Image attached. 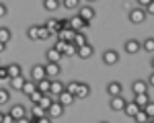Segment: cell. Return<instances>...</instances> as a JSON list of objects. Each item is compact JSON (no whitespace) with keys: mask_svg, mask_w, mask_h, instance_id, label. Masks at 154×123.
Returning a JSON list of instances; mask_svg holds the SVG:
<instances>
[{"mask_svg":"<svg viewBox=\"0 0 154 123\" xmlns=\"http://www.w3.org/2000/svg\"><path fill=\"white\" fill-rule=\"evenodd\" d=\"M54 49H56V51H58V53H62V56H64V49H66V43H64V41H56V43H54Z\"/></svg>","mask_w":154,"mask_h":123,"instance_id":"ab89813d","label":"cell"},{"mask_svg":"<svg viewBox=\"0 0 154 123\" xmlns=\"http://www.w3.org/2000/svg\"><path fill=\"white\" fill-rule=\"evenodd\" d=\"M78 16H82L84 21L91 23V21L97 16V12H95V8H93L91 4H84V6H78Z\"/></svg>","mask_w":154,"mask_h":123,"instance_id":"5b68a950","label":"cell"},{"mask_svg":"<svg viewBox=\"0 0 154 123\" xmlns=\"http://www.w3.org/2000/svg\"><path fill=\"white\" fill-rule=\"evenodd\" d=\"M123 49H125V53L134 56V53H138V51L142 49V43H140L138 39H128V41H125V45H123Z\"/></svg>","mask_w":154,"mask_h":123,"instance_id":"ba28073f","label":"cell"},{"mask_svg":"<svg viewBox=\"0 0 154 123\" xmlns=\"http://www.w3.org/2000/svg\"><path fill=\"white\" fill-rule=\"evenodd\" d=\"M150 123H154V117H150Z\"/></svg>","mask_w":154,"mask_h":123,"instance_id":"9f6ffc18","label":"cell"},{"mask_svg":"<svg viewBox=\"0 0 154 123\" xmlns=\"http://www.w3.org/2000/svg\"><path fill=\"white\" fill-rule=\"evenodd\" d=\"M148 84H150V86H154V72L150 74V78H148Z\"/></svg>","mask_w":154,"mask_h":123,"instance_id":"f907efd6","label":"cell"},{"mask_svg":"<svg viewBox=\"0 0 154 123\" xmlns=\"http://www.w3.org/2000/svg\"><path fill=\"white\" fill-rule=\"evenodd\" d=\"M25 80H27V78H25L23 74H21V76H17V78H8V86H11V90H17V92H19V90H23Z\"/></svg>","mask_w":154,"mask_h":123,"instance_id":"5bb4252c","label":"cell"},{"mask_svg":"<svg viewBox=\"0 0 154 123\" xmlns=\"http://www.w3.org/2000/svg\"><path fill=\"white\" fill-rule=\"evenodd\" d=\"M144 111L148 113V117H154V100H150V103L144 107Z\"/></svg>","mask_w":154,"mask_h":123,"instance_id":"60d3db41","label":"cell"},{"mask_svg":"<svg viewBox=\"0 0 154 123\" xmlns=\"http://www.w3.org/2000/svg\"><path fill=\"white\" fill-rule=\"evenodd\" d=\"M125 103H128V98H123L121 94H119V97H111L109 98V109L111 111H123Z\"/></svg>","mask_w":154,"mask_h":123,"instance_id":"52a82bcc","label":"cell"},{"mask_svg":"<svg viewBox=\"0 0 154 123\" xmlns=\"http://www.w3.org/2000/svg\"><path fill=\"white\" fill-rule=\"evenodd\" d=\"M60 6H62L60 0H43V8H45L48 12H56Z\"/></svg>","mask_w":154,"mask_h":123,"instance_id":"cb8c5ba5","label":"cell"},{"mask_svg":"<svg viewBox=\"0 0 154 123\" xmlns=\"http://www.w3.org/2000/svg\"><path fill=\"white\" fill-rule=\"evenodd\" d=\"M138 111H140V107L136 105V100H128V103H125V107H123V115H128V117H134Z\"/></svg>","mask_w":154,"mask_h":123,"instance_id":"ac0fdd59","label":"cell"},{"mask_svg":"<svg viewBox=\"0 0 154 123\" xmlns=\"http://www.w3.org/2000/svg\"><path fill=\"white\" fill-rule=\"evenodd\" d=\"M62 58H64V56H62V53H58L54 47H49L48 51H45V60H48V64H60V62H62Z\"/></svg>","mask_w":154,"mask_h":123,"instance_id":"2e32d148","label":"cell"},{"mask_svg":"<svg viewBox=\"0 0 154 123\" xmlns=\"http://www.w3.org/2000/svg\"><path fill=\"white\" fill-rule=\"evenodd\" d=\"M128 16H130V23L140 25V23H144V21H146V16H148V14H146V10H144V8H140V6H138V8H131Z\"/></svg>","mask_w":154,"mask_h":123,"instance_id":"6da1fadb","label":"cell"},{"mask_svg":"<svg viewBox=\"0 0 154 123\" xmlns=\"http://www.w3.org/2000/svg\"><path fill=\"white\" fill-rule=\"evenodd\" d=\"M76 47H82V45H86L88 43V39H86V33H82V31H76V35H74V41H72Z\"/></svg>","mask_w":154,"mask_h":123,"instance_id":"7402d4cb","label":"cell"},{"mask_svg":"<svg viewBox=\"0 0 154 123\" xmlns=\"http://www.w3.org/2000/svg\"><path fill=\"white\" fill-rule=\"evenodd\" d=\"M101 123H107V121H101Z\"/></svg>","mask_w":154,"mask_h":123,"instance_id":"6f0895ef","label":"cell"},{"mask_svg":"<svg viewBox=\"0 0 154 123\" xmlns=\"http://www.w3.org/2000/svg\"><path fill=\"white\" fill-rule=\"evenodd\" d=\"M11 37H12V33H11L8 27H0V41H2V43H8Z\"/></svg>","mask_w":154,"mask_h":123,"instance_id":"1f68e13d","label":"cell"},{"mask_svg":"<svg viewBox=\"0 0 154 123\" xmlns=\"http://www.w3.org/2000/svg\"><path fill=\"white\" fill-rule=\"evenodd\" d=\"M148 123H150V121H148Z\"/></svg>","mask_w":154,"mask_h":123,"instance_id":"680465c9","label":"cell"},{"mask_svg":"<svg viewBox=\"0 0 154 123\" xmlns=\"http://www.w3.org/2000/svg\"><path fill=\"white\" fill-rule=\"evenodd\" d=\"M136 2H138V6H140V8H146V6H148L152 0H136Z\"/></svg>","mask_w":154,"mask_h":123,"instance_id":"c3c4849f","label":"cell"},{"mask_svg":"<svg viewBox=\"0 0 154 123\" xmlns=\"http://www.w3.org/2000/svg\"><path fill=\"white\" fill-rule=\"evenodd\" d=\"M131 100H136V105H138L140 109H144V107L150 103V94H148V92H142V94H136V98H131Z\"/></svg>","mask_w":154,"mask_h":123,"instance_id":"44dd1931","label":"cell"},{"mask_svg":"<svg viewBox=\"0 0 154 123\" xmlns=\"http://www.w3.org/2000/svg\"><path fill=\"white\" fill-rule=\"evenodd\" d=\"M150 66H152V70H154V58H152V62H150Z\"/></svg>","mask_w":154,"mask_h":123,"instance_id":"f5cc1de1","label":"cell"},{"mask_svg":"<svg viewBox=\"0 0 154 123\" xmlns=\"http://www.w3.org/2000/svg\"><path fill=\"white\" fill-rule=\"evenodd\" d=\"M62 72V66L60 64H45V76L48 78H58Z\"/></svg>","mask_w":154,"mask_h":123,"instance_id":"9a60e30c","label":"cell"},{"mask_svg":"<svg viewBox=\"0 0 154 123\" xmlns=\"http://www.w3.org/2000/svg\"><path fill=\"white\" fill-rule=\"evenodd\" d=\"M4 49H6V43H2V41H0V53H2Z\"/></svg>","mask_w":154,"mask_h":123,"instance_id":"816d5d0a","label":"cell"},{"mask_svg":"<svg viewBox=\"0 0 154 123\" xmlns=\"http://www.w3.org/2000/svg\"><path fill=\"white\" fill-rule=\"evenodd\" d=\"M6 70H8V78H17V76H21V74H23V68H21L19 64H8V66H6Z\"/></svg>","mask_w":154,"mask_h":123,"instance_id":"603a6c76","label":"cell"},{"mask_svg":"<svg viewBox=\"0 0 154 123\" xmlns=\"http://www.w3.org/2000/svg\"><path fill=\"white\" fill-rule=\"evenodd\" d=\"M64 109H66V107H64V105L60 103L58 98H56V100L51 103V107H49V109L45 111V113H48L51 119H58V117H62V115H64Z\"/></svg>","mask_w":154,"mask_h":123,"instance_id":"7a4b0ae2","label":"cell"},{"mask_svg":"<svg viewBox=\"0 0 154 123\" xmlns=\"http://www.w3.org/2000/svg\"><path fill=\"white\" fill-rule=\"evenodd\" d=\"M66 90V84L64 82H60L58 78H51V86H49V92L54 94V97H60L62 92Z\"/></svg>","mask_w":154,"mask_h":123,"instance_id":"8fae6325","label":"cell"},{"mask_svg":"<svg viewBox=\"0 0 154 123\" xmlns=\"http://www.w3.org/2000/svg\"><path fill=\"white\" fill-rule=\"evenodd\" d=\"M41 97H43V92H39V90H33V92L29 94L31 103H39V100H41Z\"/></svg>","mask_w":154,"mask_h":123,"instance_id":"f35d334b","label":"cell"},{"mask_svg":"<svg viewBox=\"0 0 154 123\" xmlns=\"http://www.w3.org/2000/svg\"><path fill=\"white\" fill-rule=\"evenodd\" d=\"M6 12H8L6 4H4V2H0V16H6Z\"/></svg>","mask_w":154,"mask_h":123,"instance_id":"7dc6e473","label":"cell"},{"mask_svg":"<svg viewBox=\"0 0 154 123\" xmlns=\"http://www.w3.org/2000/svg\"><path fill=\"white\" fill-rule=\"evenodd\" d=\"M45 27H48L49 31H51V33L56 35V33L60 31V21H58V19H48V23H45Z\"/></svg>","mask_w":154,"mask_h":123,"instance_id":"d6a6232c","label":"cell"},{"mask_svg":"<svg viewBox=\"0 0 154 123\" xmlns=\"http://www.w3.org/2000/svg\"><path fill=\"white\" fill-rule=\"evenodd\" d=\"M88 94H91V86L86 84V82H80V84H78V90H76V94H74V97H76V98H86Z\"/></svg>","mask_w":154,"mask_h":123,"instance_id":"ffe728a7","label":"cell"},{"mask_svg":"<svg viewBox=\"0 0 154 123\" xmlns=\"http://www.w3.org/2000/svg\"><path fill=\"white\" fill-rule=\"evenodd\" d=\"M86 2H88V4H93V2H97V0H86Z\"/></svg>","mask_w":154,"mask_h":123,"instance_id":"11a10c76","label":"cell"},{"mask_svg":"<svg viewBox=\"0 0 154 123\" xmlns=\"http://www.w3.org/2000/svg\"><path fill=\"white\" fill-rule=\"evenodd\" d=\"M76 51H78V47L74 45V43H66V49H64V58H72V56H76Z\"/></svg>","mask_w":154,"mask_h":123,"instance_id":"e575fe53","label":"cell"},{"mask_svg":"<svg viewBox=\"0 0 154 123\" xmlns=\"http://www.w3.org/2000/svg\"><path fill=\"white\" fill-rule=\"evenodd\" d=\"M37 84V90L39 92H49V86H51V78H43V80H39V82H35Z\"/></svg>","mask_w":154,"mask_h":123,"instance_id":"4316f807","label":"cell"},{"mask_svg":"<svg viewBox=\"0 0 154 123\" xmlns=\"http://www.w3.org/2000/svg\"><path fill=\"white\" fill-rule=\"evenodd\" d=\"M142 49L146 53H154V37H148L142 41Z\"/></svg>","mask_w":154,"mask_h":123,"instance_id":"f546056e","label":"cell"},{"mask_svg":"<svg viewBox=\"0 0 154 123\" xmlns=\"http://www.w3.org/2000/svg\"><path fill=\"white\" fill-rule=\"evenodd\" d=\"M8 100H11V92L6 88H0V107L2 105H8Z\"/></svg>","mask_w":154,"mask_h":123,"instance_id":"8d00e7d4","label":"cell"},{"mask_svg":"<svg viewBox=\"0 0 154 123\" xmlns=\"http://www.w3.org/2000/svg\"><path fill=\"white\" fill-rule=\"evenodd\" d=\"M2 123H14V119H12L11 113H4V115H2Z\"/></svg>","mask_w":154,"mask_h":123,"instance_id":"ee69618b","label":"cell"},{"mask_svg":"<svg viewBox=\"0 0 154 123\" xmlns=\"http://www.w3.org/2000/svg\"><path fill=\"white\" fill-rule=\"evenodd\" d=\"M88 21H84L82 16H70V29H74V31H84V29H88Z\"/></svg>","mask_w":154,"mask_h":123,"instance_id":"277c9868","label":"cell"},{"mask_svg":"<svg viewBox=\"0 0 154 123\" xmlns=\"http://www.w3.org/2000/svg\"><path fill=\"white\" fill-rule=\"evenodd\" d=\"M56 98H58V100H60V103H62V105H64V107H70L72 103L76 100V97H74V94H70L68 90H64V92H62L60 97H56Z\"/></svg>","mask_w":154,"mask_h":123,"instance_id":"d6986e66","label":"cell"},{"mask_svg":"<svg viewBox=\"0 0 154 123\" xmlns=\"http://www.w3.org/2000/svg\"><path fill=\"white\" fill-rule=\"evenodd\" d=\"M27 37H29L31 41H39V25H31V27L27 29Z\"/></svg>","mask_w":154,"mask_h":123,"instance_id":"83f0119b","label":"cell"},{"mask_svg":"<svg viewBox=\"0 0 154 123\" xmlns=\"http://www.w3.org/2000/svg\"><path fill=\"white\" fill-rule=\"evenodd\" d=\"M144 10H146V14H154V0L146 6V8H144Z\"/></svg>","mask_w":154,"mask_h":123,"instance_id":"bcb514c9","label":"cell"},{"mask_svg":"<svg viewBox=\"0 0 154 123\" xmlns=\"http://www.w3.org/2000/svg\"><path fill=\"white\" fill-rule=\"evenodd\" d=\"M62 6L68 8V10H76L80 6V0H62Z\"/></svg>","mask_w":154,"mask_h":123,"instance_id":"836d02e7","label":"cell"},{"mask_svg":"<svg viewBox=\"0 0 154 123\" xmlns=\"http://www.w3.org/2000/svg\"><path fill=\"white\" fill-rule=\"evenodd\" d=\"M2 115H4V113H2V111H0V123H2Z\"/></svg>","mask_w":154,"mask_h":123,"instance_id":"db71d44e","label":"cell"},{"mask_svg":"<svg viewBox=\"0 0 154 123\" xmlns=\"http://www.w3.org/2000/svg\"><path fill=\"white\" fill-rule=\"evenodd\" d=\"M121 92H123V84H121V82L113 80V82L107 84V94H109V97H119Z\"/></svg>","mask_w":154,"mask_h":123,"instance_id":"9c48e42d","label":"cell"},{"mask_svg":"<svg viewBox=\"0 0 154 123\" xmlns=\"http://www.w3.org/2000/svg\"><path fill=\"white\" fill-rule=\"evenodd\" d=\"M93 53H95V47H93L91 43H86V45H82V47H78V51H76V56H78V58H82V60L93 58Z\"/></svg>","mask_w":154,"mask_h":123,"instance_id":"4fadbf2b","label":"cell"},{"mask_svg":"<svg viewBox=\"0 0 154 123\" xmlns=\"http://www.w3.org/2000/svg\"><path fill=\"white\" fill-rule=\"evenodd\" d=\"M78 84H80L78 80H72V82H68V84H66V90H68L70 94H76V90H78Z\"/></svg>","mask_w":154,"mask_h":123,"instance_id":"74e56055","label":"cell"},{"mask_svg":"<svg viewBox=\"0 0 154 123\" xmlns=\"http://www.w3.org/2000/svg\"><path fill=\"white\" fill-rule=\"evenodd\" d=\"M33 90H37V84L33 82V80H25V84H23V90H21V92H25V94L29 97V94H31Z\"/></svg>","mask_w":154,"mask_h":123,"instance_id":"4dcf8cb0","label":"cell"},{"mask_svg":"<svg viewBox=\"0 0 154 123\" xmlns=\"http://www.w3.org/2000/svg\"><path fill=\"white\" fill-rule=\"evenodd\" d=\"M2 80H8V70H6V66H0V82Z\"/></svg>","mask_w":154,"mask_h":123,"instance_id":"b9f144b4","label":"cell"},{"mask_svg":"<svg viewBox=\"0 0 154 123\" xmlns=\"http://www.w3.org/2000/svg\"><path fill=\"white\" fill-rule=\"evenodd\" d=\"M51 35H54V33L49 31V29L45 27V25H39V39H41V41H45V39H49Z\"/></svg>","mask_w":154,"mask_h":123,"instance_id":"d590c367","label":"cell"},{"mask_svg":"<svg viewBox=\"0 0 154 123\" xmlns=\"http://www.w3.org/2000/svg\"><path fill=\"white\" fill-rule=\"evenodd\" d=\"M14 123H31V121H29V117L25 115V117H21V119H17V121H14Z\"/></svg>","mask_w":154,"mask_h":123,"instance_id":"681fc988","label":"cell"},{"mask_svg":"<svg viewBox=\"0 0 154 123\" xmlns=\"http://www.w3.org/2000/svg\"><path fill=\"white\" fill-rule=\"evenodd\" d=\"M62 29H70V19H62L60 21V31Z\"/></svg>","mask_w":154,"mask_h":123,"instance_id":"7bdbcfd3","label":"cell"},{"mask_svg":"<svg viewBox=\"0 0 154 123\" xmlns=\"http://www.w3.org/2000/svg\"><path fill=\"white\" fill-rule=\"evenodd\" d=\"M58 35L60 41H64V43H70V41H74V35H76V31L74 29H62V31H58L56 33Z\"/></svg>","mask_w":154,"mask_h":123,"instance_id":"7c38bea8","label":"cell"},{"mask_svg":"<svg viewBox=\"0 0 154 123\" xmlns=\"http://www.w3.org/2000/svg\"><path fill=\"white\" fill-rule=\"evenodd\" d=\"M117 62H119V53L115 49H105L103 51V64L105 66H115Z\"/></svg>","mask_w":154,"mask_h":123,"instance_id":"3957f363","label":"cell"},{"mask_svg":"<svg viewBox=\"0 0 154 123\" xmlns=\"http://www.w3.org/2000/svg\"><path fill=\"white\" fill-rule=\"evenodd\" d=\"M8 113L12 115V119L17 121V119H21V117H25V115H27V109H25V105H12Z\"/></svg>","mask_w":154,"mask_h":123,"instance_id":"e0dca14e","label":"cell"},{"mask_svg":"<svg viewBox=\"0 0 154 123\" xmlns=\"http://www.w3.org/2000/svg\"><path fill=\"white\" fill-rule=\"evenodd\" d=\"M31 115L39 119V117H43V115H48V113H45V109H43L39 103H31Z\"/></svg>","mask_w":154,"mask_h":123,"instance_id":"484cf974","label":"cell"},{"mask_svg":"<svg viewBox=\"0 0 154 123\" xmlns=\"http://www.w3.org/2000/svg\"><path fill=\"white\" fill-rule=\"evenodd\" d=\"M54 100H56V97H54V94H51V92H45V94H43V97H41V100H39V105H41V107H43V109L48 111L49 107H51V103H54Z\"/></svg>","mask_w":154,"mask_h":123,"instance_id":"d4e9b609","label":"cell"},{"mask_svg":"<svg viewBox=\"0 0 154 123\" xmlns=\"http://www.w3.org/2000/svg\"><path fill=\"white\" fill-rule=\"evenodd\" d=\"M131 119H134L136 123H148V121H150V117H148V113H146L144 109H140L138 113H136V115H134V117H131Z\"/></svg>","mask_w":154,"mask_h":123,"instance_id":"f1b7e54d","label":"cell"},{"mask_svg":"<svg viewBox=\"0 0 154 123\" xmlns=\"http://www.w3.org/2000/svg\"><path fill=\"white\" fill-rule=\"evenodd\" d=\"M148 88H150V84H148L146 80H136V82H131V92H134V94L148 92Z\"/></svg>","mask_w":154,"mask_h":123,"instance_id":"30bf717a","label":"cell"},{"mask_svg":"<svg viewBox=\"0 0 154 123\" xmlns=\"http://www.w3.org/2000/svg\"><path fill=\"white\" fill-rule=\"evenodd\" d=\"M51 121H54V119H51L49 115H43V117H39V119H37V123H51Z\"/></svg>","mask_w":154,"mask_h":123,"instance_id":"f6af8a7d","label":"cell"},{"mask_svg":"<svg viewBox=\"0 0 154 123\" xmlns=\"http://www.w3.org/2000/svg\"><path fill=\"white\" fill-rule=\"evenodd\" d=\"M43 78H48V76H45V66H43V64H35V66L31 68V80H33V82H39V80H43Z\"/></svg>","mask_w":154,"mask_h":123,"instance_id":"8992f818","label":"cell"}]
</instances>
